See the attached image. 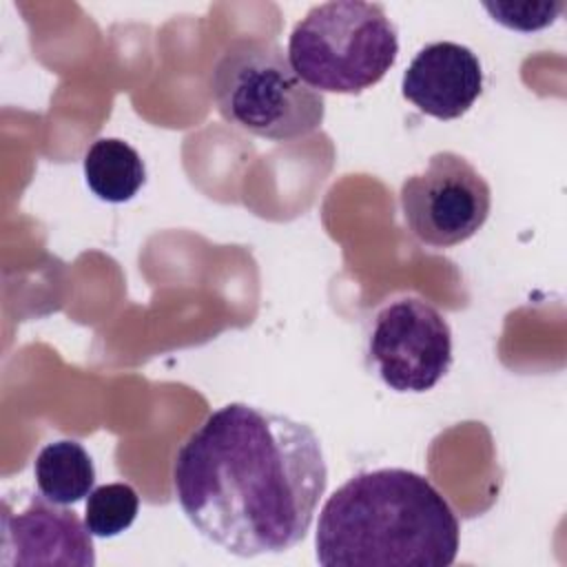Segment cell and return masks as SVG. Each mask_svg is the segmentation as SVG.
<instances>
[{"mask_svg": "<svg viewBox=\"0 0 567 567\" xmlns=\"http://www.w3.org/2000/svg\"><path fill=\"white\" fill-rule=\"evenodd\" d=\"M326 483L315 430L250 403L210 412L173 461V489L184 516L202 536L241 558L299 545Z\"/></svg>", "mask_w": 567, "mask_h": 567, "instance_id": "6da1fadb", "label": "cell"}, {"mask_svg": "<svg viewBox=\"0 0 567 567\" xmlns=\"http://www.w3.org/2000/svg\"><path fill=\"white\" fill-rule=\"evenodd\" d=\"M461 525L430 478L403 467L359 472L319 514L315 547L323 567H447Z\"/></svg>", "mask_w": 567, "mask_h": 567, "instance_id": "7a4b0ae2", "label": "cell"}, {"mask_svg": "<svg viewBox=\"0 0 567 567\" xmlns=\"http://www.w3.org/2000/svg\"><path fill=\"white\" fill-rule=\"evenodd\" d=\"M210 95L219 115L264 140L290 142L323 124V93L306 84L275 40H233L210 73Z\"/></svg>", "mask_w": 567, "mask_h": 567, "instance_id": "3957f363", "label": "cell"}, {"mask_svg": "<svg viewBox=\"0 0 567 567\" xmlns=\"http://www.w3.org/2000/svg\"><path fill=\"white\" fill-rule=\"evenodd\" d=\"M396 55V27L377 2L317 4L288 38L292 69L319 93H361L392 69Z\"/></svg>", "mask_w": 567, "mask_h": 567, "instance_id": "277c9868", "label": "cell"}, {"mask_svg": "<svg viewBox=\"0 0 567 567\" xmlns=\"http://www.w3.org/2000/svg\"><path fill=\"white\" fill-rule=\"evenodd\" d=\"M365 354L390 390L427 392L452 365V330L432 303L403 295L374 312Z\"/></svg>", "mask_w": 567, "mask_h": 567, "instance_id": "5b68a950", "label": "cell"}, {"mask_svg": "<svg viewBox=\"0 0 567 567\" xmlns=\"http://www.w3.org/2000/svg\"><path fill=\"white\" fill-rule=\"evenodd\" d=\"M492 188L458 153L439 151L423 173L401 184V213L425 246L450 248L476 235L489 217Z\"/></svg>", "mask_w": 567, "mask_h": 567, "instance_id": "8992f818", "label": "cell"}, {"mask_svg": "<svg viewBox=\"0 0 567 567\" xmlns=\"http://www.w3.org/2000/svg\"><path fill=\"white\" fill-rule=\"evenodd\" d=\"M93 534L73 509L42 494L31 496L22 512L2 503V565H78L93 567Z\"/></svg>", "mask_w": 567, "mask_h": 567, "instance_id": "52a82bcc", "label": "cell"}, {"mask_svg": "<svg viewBox=\"0 0 567 567\" xmlns=\"http://www.w3.org/2000/svg\"><path fill=\"white\" fill-rule=\"evenodd\" d=\"M481 91L483 69L476 53L450 40L425 44L401 78L403 97L436 120L465 115Z\"/></svg>", "mask_w": 567, "mask_h": 567, "instance_id": "ba28073f", "label": "cell"}, {"mask_svg": "<svg viewBox=\"0 0 567 567\" xmlns=\"http://www.w3.org/2000/svg\"><path fill=\"white\" fill-rule=\"evenodd\" d=\"M33 476L44 498L58 505H73L93 492L95 465L82 443L60 439L38 452Z\"/></svg>", "mask_w": 567, "mask_h": 567, "instance_id": "9c48e42d", "label": "cell"}, {"mask_svg": "<svg viewBox=\"0 0 567 567\" xmlns=\"http://www.w3.org/2000/svg\"><path fill=\"white\" fill-rule=\"evenodd\" d=\"M86 186L102 202L122 204L137 195L146 182V166L140 153L117 137L95 140L84 155Z\"/></svg>", "mask_w": 567, "mask_h": 567, "instance_id": "30bf717a", "label": "cell"}, {"mask_svg": "<svg viewBox=\"0 0 567 567\" xmlns=\"http://www.w3.org/2000/svg\"><path fill=\"white\" fill-rule=\"evenodd\" d=\"M137 509L140 498L128 483H106L89 494L84 523L93 536L111 538L133 525Z\"/></svg>", "mask_w": 567, "mask_h": 567, "instance_id": "8fae6325", "label": "cell"}, {"mask_svg": "<svg viewBox=\"0 0 567 567\" xmlns=\"http://www.w3.org/2000/svg\"><path fill=\"white\" fill-rule=\"evenodd\" d=\"M492 20L516 31H538L549 27L565 9V2L547 0H505V2H483Z\"/></svg>", "mask_w": 567, "mask_h": 567, "instance_id": "7c38bea8", "label": "cell"}]
</instances>
